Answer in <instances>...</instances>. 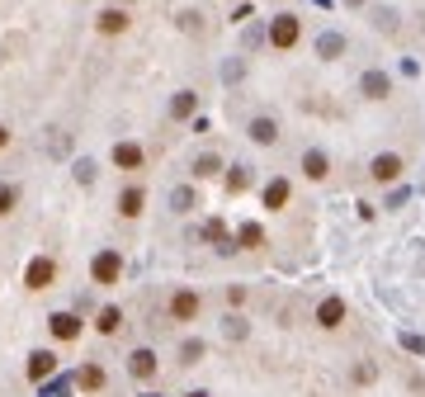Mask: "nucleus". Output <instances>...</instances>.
Wrapping results in <instances>:
<instances>
[{"label": "nucleus", "instance_id": "nucleus-12", "mask_svg": "<svg viewBox=\"0 0 425 397\" xmlns=\"http://www.w3.org/2000/svg\"><path fill=\"white\" fill-rule=\"evenodd\" d=\"M289 204V180H269L265 185V209H284Z\"/></svg>", "mask_w": 425, "mask_h": 397}, {"label": "nucleus", "instance_id": "nucleus-20", "mask_svg": "<svg viewBox=\"0 0 425 397\" xmlns=\"http://www.w3.org/2000/svg\"><path fill=\"white\" fill-rule=\"evenodd\" d=\"M341 48H345V38H341V33H326V38H321V57H336Z\"/></svg>", "mask_w": 425, "mask_h": 397}, {"label": "nucleus", "instance_id": "nucleus-3", "mask_svg": "<svg viewBox=\"0 0 425 397\" xmlns=\"http://www.w3.org/2000/svg\"><path fill=\"white\" fill-rule=\"evenodd\" d=\"M170 317L175 321H194L199 317V293H175V298H170Z\"/></svg>", "mask_w": 425, "mask_h": 397}, {"label": "nucleus", "instance_id": "nucleus-21", "mask_svg": "<svg viewBox=\"0 0 425 397\" xmlns=\"http://www.w3.org/2000/svg\"><path fill=\"white\" fill-rule=\"evenodd\" d=\"M100 383H105V373L95 369V364H85V369H80V388H100Z\"/></svg>", "mask_w": 425, "mask_h": 397}, {"label": "nucleus", "instance_id": "nucleus-23", "mask_svg": "<svg viewBox=\"0 0 425 397\" xmlns=\"http://www.w3.org/2000/svg\"><path fill=\"white\" fill-rule=\"evenodd\" d=\"M194 175H217V157H199V166H194Z\"/></svg>", "mask_w": 425, "mask_h": 397}, {"label": "nucleus", "instance_id": "nucleus-7", "mask_svg": "<svg viewBox=\"0 0 425 397\" xmlns=\"http://www.w3.org/2000/svg\"><path fill=\"white\" fill-rule=\"evenodd\" d=\"M373 180H397L401 175V157H392V152H388V157H373Z\"/></svg>", "mask_w": 425, "mask_h": 397}, {"label": "nucleus", "instance_id": "nucleus-2", "mask_svg": "<svg viewBox=\"0 0 425 397\" xmlns=\"http://www.w3.org/2000/svg\"><path fill=\"white\" fill-rule=\"evenodd\" d=\"M345 321V298H326L317 308V326H326V331H336Z\"/></svg>", "mask_w": 425, "mask_h": 397}, {"label": "nucleus", "instance_id": "nucleus-17", "mask_svg": "<svg viewBox=\"0 0 425 397\" xmlns=\"http://www.w3.org/2000/svg\"><path fill=\"white\" fill-rule=\"evenodd\" d=\"M118 213H123V218H137V213H142V189H123V199H118Z\"/></svg>", "mask_w": 425, "mask_h": 397}, {"label": "nucleus", "instance_id": "nucleus-8", "mask_svg": "<svg viewBox=\"0 0 425 397\" xmlns=\"http://www.w3.org/2000/svg\"><path fill=\"white\" fill-rule=\"evenodd\" d=\"M251 142L274 147V142H279V123H274V118H255V123H251Z\"/></svg>", "mask_w": 425, "mask_h": 397}, {"label": "nucleus", "instance_id": "nucleus-16", "mask_svg": "<svg viewBox=\"0 0 425 397\" xmlns=\"http://www.w3.org/2000/svg\"><path fill=\"white\" fill-rule=\"evenodd\" d=\"M302 170H307L312 180H321V175H326V152H302Z\"/></svg>", "mask_w": 425, "mask_h": 397}, {"label": "nucleus", "instance_id": "nucleus-9", "mask_svg": "<svg viewBox=\"0 0 425 397\" xmlns=\"http://www.w3.org/2000/svg\"><path fill=\"white\" fill-rule=\"evenodd\" d=\"M53 336H57V341H76V336H80V317L57 312V317H53Z\"/></svg>", "mask_w": 425, "mask_h": 397}, {"label": "nucleus", "instance_id": "nucleus-25", "mask_svg": "<svg viewBox=\"0 0 425 397\" xmlns=\"http://www.w3.org/2000/svg\"><path fill=\"white\" fill-rule=\"evenodd\" d=\"M180 355H185V364H194V360H199V355H204V345H199V341H189L185 350H180Z\"/></svg>", "mask_w": 425, "mask_h": 397}, {"label": "nucleus", "instance_id": "nucleus-6", "mask_svg": "<svg viewBox=\"0 0 425 397\" xmlns=\"http://www.w3.org/2000/svg\"><path fill=\"white\" fill-rule=\"evenodd\" d=\"M359 90H364L369 100H383V95L392 90V80L383 76V71H364V80H359Z\"/></svg>", "mask_w": 425, "mask_h": 397}, {"label": "nucleus", "instance_id": "nucleus-22", "mask_svg": "<svg viewBox=\"0 0 425 397\" xmlns=\"http://www.w3.org/2000/svg\"><path fill=\"white\" fill-rule=\"evenodd\" d=\"M241 246H246V251H251V246H260V227H255V222H251V227H241Z\"/></svg>", "mask_w": 425, "mask_h": 397}, {"label": "nucleus", "instance_id": "nucleus-1", "mask_svg": "<svg viewBox=\"0 0 425 397\" xmlns=\"http://www.w3.org/2000/svg\"><path fill=\"white\" fill-rule=\"evenodd\" d=\"M298 33H302L298 15H274V24H269V43H274L279 53H289L293 43H298Z\"/></svg>", "mask_w": 425, "mask_h": 397}, {"label": "nucleus", "instance_id": "nucleus-14", "mask_svg": "<svg viewBox=\"0 0 425 397\" xmlns=\"http://www.w3.org/2000/svg\"><path fill=\"white\" fill-rule=\"evenodd\" d=\"M194 109H199V95H194V90H180L175 105H170V114H175V118H189Z\"/></svg>", "mask_w": 425, "mask_h": 397}, {"label": "nucleus", "instance_id": "nucleus-26", "mask_svg": "<svg viewBox=\"0 0 425 397\" xmlns=\"http://www.w3.org/2000/svg\"><path fill=\"white\" fill-rule=\"evenodd\" d=\"M5 142H10V128H5V123H0V152H5Z\"/></svg>", "mask_w": 425, "mask_h": 397}, {"label": "nucleus", "instance_id": "nucleus-4", "mask_svg": "<svg viewBox=\"0 0 425 397\" xmlns=\"http://www.w3.org/2000/svg\"><path fill=\"white\" fill-rule=\"evenodd\" d=\"M118 274H123V261H118L114 251H105V256L95 261V279H100V284H118Z\"/></svg>", "mask_w": 425, "mask_h": 397}, {"label": "nucleus", "instance_id": "nucleus-18", "mask_svg": "<svg viewBox=\"0 0 425 397\" xmlns=\"http://www.w3.org/2000/svg\"><path fill=\"white\" fill-rule=\"evenodd\" d=\"M118 308H105V312H100V321H95V326H100V331H105V336H114V331H118Z\"/></svg>", "mask_w": 425, "mask_h": 397}, {"label": "nucleus", "instance_id": "nucleus-5", "mask_svg": "<svg viewBox=\"0 0 425 397\" xmlns=\"http://www.w3.org/2000/svg\"><path fill=\"white\" fill-rule=\"evenodd\" d=\"M24 279H28V289H48V284L57 279V265H53V261H33Z\"/></svg>", "mask_w": 425, "mask_h": 397}, {"label": "nucleus", "instance_id": "nucleus-11", "mask_svg": "<svg viewBox=\"0 0 425 397\" xmlns=\"http://www.w3.org/2000/svg\"><path fill=\"white\" fill-rule=\"evenodd\" d=\"M114 161H118L123 170H137V166H142V147H137V142H118V147H114Z\"/></svg>", "mask_w": 425, "mask_h": 397}, {"label": "nucleus", "instance_id": "nucleus-19", "mask_svg": "<svg viewBox=\"0 0 425 397\" xmlns=\"http://www.w3.org/2000/svg\"><path fill=\"white\" fill-rule=\"evenodd\" d=\"M246 185H251V170H246V166H237V170L227 175V189H232V194H241Z\"/></svg>", "mask_w": 425, "mask_h": 397}, {"label": "nucleus", "instance_id": "nucleus-27", "mask_svg": "<svg viewBox=\"0 0 425 397\" xmlns=\"http://www.w3.org/2000/svg\"><path fill=\"white\" fill-rule=\"evenodd\" d=\"M189 397H208V393H189Z\"/></svg>", "mask_w": 425, "mask_h": 397}, {"label": "nucleus", "instance_id": "nucleus-24", "mask_svg": "<svg viewBox=\"0 0 425 397\" xmlns=\"http://www.w3.org/2000/svg\"><path fill=\"white\" fill-rule=\"evenodd\" d=\"M10 209H15V189H10V185H0V218H5Z\"/></svg>", "mask_w": 425, "mask_h": 397}, {"label": "nucleus", "instance_id": "nucleus-28", "mask_svg": "<svg viewBox=\"0 0 425 397\" xmlns=\"http://www.w3.org/2000/svg\"><path fill=\"white\" fill-rule=\"evenodd\" d=\"M350 5H364V0H350Z\"/></svg>", "mask_w": 425, "mask_h": 397}, {"label": "nucleus", "instance_id": "nucleus-13", "mask_svg": "<svg viewBox=\"0 0 425 397\" xmlns=\"http://www.w3.org/2000/svg\"><path fill=\"white\" fill-rule=\"evenodd\" d=\"M53 355H48V350H38V355H28V378H48V373H53Z\"/></svg>", "mask_w": 425, "mask_h": 397}, {"label": "nucleus", "instance_id": "nucleus-10", "mask_svg": "<svg viewBox=\"0 0 425 397\" xmlns=\"http://www.w3.org/2000/svg\"><path fill=\"white\" fill-rule=\"evenodd\" d=\"M123 28H128V10L109 5L105 15H100V33H123Z\"/></svg>", "mask_w": 425, "mask_h": 397}, {"label": "nucleus", "instance_id": "nucleus-15", "mask_svg": "<svg viewBox=\"0 0 425 397\" xmlns=\"http://www.w3.org/2000/svg\"><path fill=\"white\" fill-rule=\"evenodd\" d=\"M133 373L137 378H152V373H156V355H152V350H137L133 355Z\"/></svg>", "mask_w": 425, "mask_h": 397}]
</instances>
